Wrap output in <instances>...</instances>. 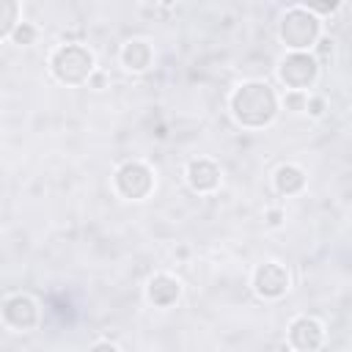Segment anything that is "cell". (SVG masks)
<instances>
[{
	"label": "cell",
	"mask_w": 352,
	"mask_h": 352,
	"mask_svg": "<svg viewBox=\"0 0 352 352\" xmlns=\"http://www.w3.org/2000/svg\"><path fill=\"white\" fill-rule=\"evenodd\" d=\"M228 110L239 126L261 129L278 116V94L264 80H248L236 85L228 96Z\"/></svg>",
	"instance_id": "obj_1"
},
{
	"label": "cell",
	"mask_w": 352,
	"mask_h": 352,
	"mask_svg": "<svg viewBox=\"0 0 352 352\" xmlns=\"http://www.w3.org/2000/svg\"><path fill=\"white\" fill-rule=\"evenodd\" d=\"M96 69V58L85 44H60L50 55V72L63 85H82Z\"/></svg>",
	"instance_id": "obj_2"
},
{
	"label": "cell",
	"mask_w": 352,
	"mask_h": 352,
	"mask_svg": "<svg viewBox=\"0 0 352 352\" xmlns=\"http://www.w3.org/2000/svg\"><path fill=\"white\" fill-rule=\"evenodd\" d=\"M278 36L289 47V52H308L322 36V19H316L305 6H292L280 16Z\"/></svg>",
	"instance_id": "obj_3"
},
{
	"label": "cell",
	"mask_w": 352,
	"mask_h": 352,
	"mask_svg": "<svg viewBox=\"0 0 352 352\" xmlns=\"http://www.w3.org/2000/svg\"><path fill=\"white\" fill-rule=\"evenodd\" d=\"M113 187L126 201H143L154 190V170L140 160H126L113 173Z\"/></svg>",
	"instance_id": "obj_4"
},
{
	"label": "cell",
	"mask_w": 352,
	"mask_h": 352,
	"mask_svg": "<svg viewBox=\"0 0 352 352\" xmlns=\"http://www.w3.org/2000/svg\"><path fill=\"white\" fill-rule=\"evenodd\" d=\"M319 63L311 52H289L278 63V80L286 85V91H305L319 80Z\"/></svg>",
	"instance_id": "obj_5"
},
{
	"label": "cell",
	"mask_w": 352,
	"mask_h": 352,
	"mask_svg": "<svg viewBox=\"0 0 352 352\" xmlns=\"http://www.w3.org/2000/svg\"><path fill=\"white\" fill-rule=\"evenodd\" d=\"M250 286L261 300H280L292 289V275L280 261H264L253 270Z\"/></svg>",
	"instance_id": "obj_6"
},
{
	"label": "cell",
	"mask_w": 352,
	"mask_h": 352,
	"mask_svg": "<svg viewBox=\"0 0 352 352\" xmlns=\"http://www.w3.org/2000/svg\"><path fill=\"white\" fill-rule=\"evenodd\" d=\"M324 338H327V330H324V324L316 316L300 314V316H294L289 322L286 341H289V346L294 352H319Z\"/></svg>",
	"instance_id": "obj_7"
},
{
	"label": "cell",
	"mask_w": 352,
	"mask_h": 352,
	"mask_svg": "<svg viewBox=\"0 0 352 352\" xmlns=\"http://www.w3.org/2000/svg\"><path fill=\"white\" fill-rule=\"evenodd\" d=\"M0 316H3V322H6L11 330L28 333V330H33V327L38 324V305H36V300H33L30 294L16 292V294H8V297L3 300Z\"/></svg>",
	"instance_id": "obj_8"
},
{
	"label": "cell",
	"mask_w": 352,
	"mask_h": 352,
	"mask_svg": "<svg viewBox=\"0 0 352 352\" xmlns=\"http://www.w3.org/2000/svg\"><path fill=\"white\" fill-rule=\"evenodd\" d=\"M184 179L190 184L192 192H214L220 187V168L217 162H212L209 157H195L187 162V170H184Z\"/></svg>",
	"instance_id": "obj_9"
},
{
	"label": "cell",
	"mask_w": 352,
	"mask_h": 352,
	"mask_svg": "<svg viewBox=\"0 0 352 352\" xmlns=\"http://www.w3.org/2000/svg\"><path fill=\"white\" fill-rule=\"evenodd\" d=\"M182 297V280L170 272H157L148 278L146 283V300L154 305V308H170L176 305Z\"/></svg>",
	"instance_id": "obj_10"
},
{
	"label": "cell",
	"mask_w": 352,
	"mask_h": 352,
	"mask_svg": "<svg viewBox=\"0 0 352 352\" xmlns=\"http://www.w3.org/2000/svg\"><path fill=\"white\" fill-rule=\"evenodd\" d=\"M118 60H121V66L126 72L140 74V72H146L154 63V50H151V44L146 38H129V41L121 44Z\"/></svg>",
	"instance_id": "obj_11"
},
{
	"label": "cell",
	"mask_w": 352,
	"mask_h": 352,
	"mask_svg": "<svg viewBox=\"0 0 352 352\" xmlns=\"http://www.w3.org/2000/svg\"><path fill=\"white\" fill-rule=\"evenodd\" d=\"M272 184H275V192H280V195H297L305 190V170L294 162H283L275 170Z\"/></svg>",
	"instance_id": "obj_12"
},
{
	"label": "cell",
	"mask_w": 352,
	"mask_h": 352,
	"mask_svg": "<svg viewBox=\"0 0 352 352\" xmlns=\"http://www.w3.org/2000/svg\"><path fill=\"white\" fill-rule=\"evenodd\" d=\"M16 22H19V3L0 0V38L11 36V30H14Z\"/></svg>",
	"instance_id": "obj_13"
},
{
	"label": "cell",
	"mask_w": 352,
	"mask_h": 352,
	"mask_svg": "<svg viewBox=\"0 0 352 352\" xmlns=\"http://www.w3.org/2000/svg\"><path fill=\"white\" fill-rule=\"evenodd\" d=\"M36 38H38V28H36L33 22L19 19V22L14 25V30H11V41L19 44V47H30V44H36Z\"/></svg>",
	"instance_id": "obj_14"
},
{
	"label": "cell",
	"mask_w": 352,
	"mask_h": 352,
	"mask_svg": "<svg viewBox=\"0 0 352 352\" xmlns=\"http://www.w3.org/2000/svg\"><path fill=\"white\" fill-rule=\"evenodd\" d=\"M305 102H308V94L305 91H286L278 104H283L292 113H305Z\"/></svg>",
	"instance_id": "obj_15"
},
{
	"label": "cell",
	"mask_w": 352,
	"mask_h": 352,
	"mask_svg": "<svg viewBox=\"0 0 352 352\" xmlns=\"http://www.w3.org/2000/svg\"><path fill=\"white\" fill-rule=\"evenodd\" d=\"M314 50H316V52H311V55H314L316 63L322 66L327 58H333V52H336V41H333L330 36H319V41L314 44Z\"/></svg>",
	"instance_id": "obj_16"
},
{
	"label": "cell",
	"mask_w": 352,
	"mask_h": 352,
	"mask_svg": "<svg viewBox=\"0 0 352 352\" xmlns=\"http://www.w3.org/2000/svg\"><path fill=\"white\" fill-rule=\"evenodd\" d=\"M324 110H327V99H324V96H319V94H308L305 113H308L311 118H322V116H324Z\"/></svg>",
	"instance_id": "obj_17"
},
{
	"label": "cell",
	"mask_w": 352,
	"mask_h": 352,
	"mask_svg": "<svg viewBox=\"0 0 352 352\" xmlns=\"http://www.w3.org/2000/svg\"><path fill=\"white\" fill-rule=\"evenodd\" d=\"M305 8L319 19L322 14H333V11H338V8H341V3H338V0H333V3H308Z\"/></svg>",
	"instance_id": "obj_18"
},
{
	"label": "cell",
	"mask_w": 352,
	"mask_h": 352,
	"mask_svg": "<svg viewBox=\"0 0 352 352\" xmlns=\"http://www.w3.org/2000/svg\"><path fill=\"white\" fill-rule=\"evenodd\" d=\"M283 217H286V214H283V209H280V206H270V209L264 212V220H267V226H270V228H278V226L283 223Z\"/></svg>",
	"instance_id": "obj_19"
},
{
	"label": "cell",
	"mask_w": 352,
	"mask_h": 352,
	"mask_svg": "<svg viewBox=\"0 0 352 352\" xmlns=\"http://www.w3.org/2000/svg\"><path fill=\"white\" fill-rule=\"evenodd\" d=\"M88 88H96V91L107 88V74H104L102 69H94V74L88 77Z\"/></svg>",
	"instance_id": "obj_20"
},
{
	"label": "cell",
	"mask_w": 352,
	"mask_h": 352,
	"mask_svg": "<svg viewBox=\"0 0 352 352\" xmlns=\"http://www.w3.org/2000/svg\"><path fill=\"white\" fill-rule=\"evenodd\" d=\"M88 352H121V346H118V344H113V341H96Z\"/></svg>",
	"instance_id": "obj_21"
}]
</instances>
